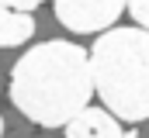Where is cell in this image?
<instances>
[{"mask_svg": "<svg viewBox=\"0 0 149 138\" xmlns=\"http://www.w3.org/2000/svg\"><path fill=\"white\" fill-rule=\"evenodd\" d=\"M94 83L87 52L52 38L28 48L10 69V100L14 107L42 128L70 124L83 107H90Z\"/></svg>", "mask_w": 149, "mask_h": 138, "instance_id": "1", "label": "cell"}, {"mask_svg": "<svg viewBox=\"0 0 149 138\" xmlns=\"http://www.w3.org/2000/svg\"><path fill=\"white\" fill-rule=\"evenodd\" d=\"M94 93L114 121H149V31L111 28L87 52Z\"/></svg>", "mask_w": 149, "mask_h": 138, "instance_id": "2", "label": "cell"}, {"mask_svg": "<svg viewBox=\"0 0 149 138\" xmlns=\"http://www.w3.org/2000/svg\"><path fill=\"white\" fill-rule=\"evenodd\" d=\"M52 14L63 28H70L76 34H90L111 28L125 14V3H118V0H59L52 7Z\"/></svg>", "mask_w": 149, "mask_h": 138, "instance_id": "3", "label": "cell"}, {"mask_svg": "<svg viewBox=\"0 0 149 138\" xmlns=\"http://www.w3.org/2000/svg\"><path fill=\"white\" fill-rule=\"evenodd\" d=\"M66 138H125V131L104 107H83L66 124Z\"/></svg>", "mask_w": 149, "mask_h": 138, "instance_id": "4", "label": "cell"}, {"mask_svg": "<svg viewBox=\"0 0 149 138\" xmlns=\"http://www.w3.org/2000/svg\"><path fill=\"white\" fill-rule=\"evenodd\" d=\"M31 34H35V17L31 14H17V10L0 3V48L24 45Z\"/></svg>", "mask_w": 149, "mask_h": 138, "instance_id": "5", "label": "cell"}, {"mask_svg": "<svg viewBox=\"0 0 149 138\" xmlns=\"http://www.w3.org/2000/svg\"><path fill=\"white\" fill-rule=\"evenodd\" d=\"M132 17H135V28H142V31H149V0H139V3H128L125 7Z\"/></svg>", "mask_w": 149, "mask_h": 138, "instance_id": "6", "label": "cell"}, {"mask_svg": "<svg viewBox=\"0 0 149 138\" xmlns=\"http://www.w3.org/2000/svg\"><path fill=\"white\" fill-rule=\"evenodd\" d=\"M0 135H3V117H0Z\"/></svg>", "mask_w": 149, "mask_h": 138, "instance_id": "7", "label": "cell"}]
</instances>
